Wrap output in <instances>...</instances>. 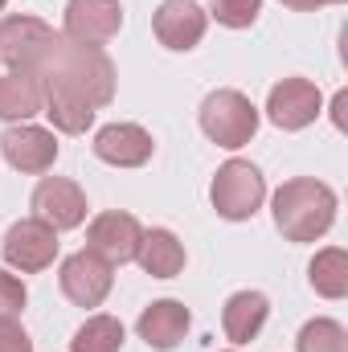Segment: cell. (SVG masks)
I'll return each instance as SVG.
<instances>
[{"label": "cell", "instance_id": "6da1fadb", "mask_svg": "<svg viewBox=\"0 0 348 352\" xmlns=\"http://www.w3.org/2000/svg\"><path fill=\"white\" fill-rule=\"evenodd\" d=\"M33 78L41 82V115H50L54 131L62 135H83L94 123V111L115 98L111 58L62 33H54V41L41 50Z\"/></svg>", "mask_w": 348, "mask_h": 352}, {"label": "cell", "instance_id": "7a4b0ae2", "mask_svg": "<svg viewBox=\"0 0 348 352\" xmlns=\"http://www.w3.org/2000/svg\"><path fill=\"white\" fill-rule=\"evenodd\" d=\"M270 213H274V226L287 242H316L336 221V192L324 180L295 176V180H283L274 188Z\"/></svg>", "mask_w": 348, "mask_h": 352}, {"label": "cell", "instance_id": "3957f363", "mask_svg": "<svg viewBox=\"0 0 348 352\" xmlns=\"http://www.w3.org/2000/svg\"><path fill=\"white\" fill-rule=\"evenodd\" d=\"M201 131L217 144V148H242L254 140L259 131V107L242 94V90H213L205 94L201 111H197Z\"/></svg>", "mask_w": 348, "mask_h": 352}, {"label": "cell", "instance_id": "277c9868", "mask_svg": "<svg viewBox=\"0 0 348 352\" xmlns=\"http://www.w3.org/2000/svg\"><path fill=\"white\" fill-rule=\"evenodd\" d=\"M209 201H213L217 217L250 221L266 201V180L250 160H226L213 176V184H209Z\"/></svg>", "mask_w": 348, "mask_h": 352}, {"label": "cell", "instance_id": "5b68a950", "mask_svg": "<svg viewBox=\"0 0 348 352\" xmlns=\"http://www.w3.org/2000/svg\"><path fill=\"white\" fill-rule=\"evenodd\" d=\"M0 254L12 270L37 274L45 266H54V258H58V230H50L37 217H21V221L8 226V234L0 242Z\"/></svg>", "mask_w": 348, "mask_h": 352}, {"label": "cell", "instance_id": "8992f818", "mask_svg": "<svg viewBox=\"0 0 348 352\" xmlns=\"http://www.w3.org/2000/svg\"><path fill=\"white\" fill-rule=\"evenodd\" d=\"M29 209L37 221H45L50 230H78L87 221V192L66 180V176H41L33 197H29Z\"/></svg>", "mask_w": 348, "mask_h": 352}, {"label": "cell", "instance_id": "52a82bcc", "mask_svg": "<svg viewBox=\"0 0 348 352\" xmlns=\"http://www.w3.org/2000/svg\"><path fill=\"white\" fill-rule=\"evenodd\" d=\"M320 107H324V94L307 78H283L279 87H270V94H266V119L279 131L312 127L320 119Z\"/></svg>", "mask_w": 348, "mask_h": 352}, {"label": "cell", "instance_id": "ba28073f", "mask_svg": "<svg viewBox=\"0 0 348 352\" xmlns=\"http://www.w3.org/2000/svg\"><path fill=\"white\" fill-rule=\"evenodd\" d=\"M123 29V4L119 0H70L66 4V25L62 37L102 50L107 41H115Z\"/></svg>", "mask_w": 348, "mask_h": 352}, {"label": "cell", "instance_id": "9c48e42d", "mask_svg": "<svg viewBox=\"0 0 348 352\" xmlns=\"http://www.w3.org/2000/svg\"><path fill=\"white\" fill-rule=\"evenodd\" d=\"M115 266L102 263L94 250H78V254H70L62 270H58V287H62V295L74 303V307H98L107 295H111V283H115V274H111Z\"/></svg>", "mask_w": 348, "mask_h": 352}, {"label": "cell", "instance_id": "30bf717a", "mask_svg": "<svg viewBox=\"0 0 348 352\" xmlns=\"http://www.w3.org/2000/svg\"><path fill=\"white\" fill-rule=\"evenodd\" d=\"M140 238H144V226L131 213H119V209L98 213L87 226V250H94L102 263H111V266L135 263Z\"/></svg>", "mask_w": 348, "mask_h": 352}, {"label": "cell", "instance_id": "8fae6325", "mask_svg": "<svg viewBox=\"0 0 348 352\" xmlns=\"http://www.w3.org/2000/svg\"><path fill=\"white\" fill-rule=\"evenodd\" d=\"M50 41H54V29L41 16H0V70L33 74V66Z\"/></svg>", "mask_w": 348, "mask_h": 352}, {"label": "cell", "instance_id": "7c38bea8", "mask_svg": "<svg viewBox=\"0 0 348 352\" xmlns=\"http://www.w3.org/2000/svg\"><path fill=\"white\" fill-rule=\"evenodd\" d=\"M209 29V12L197 4V0H164L156 12H152V33L164 50L176 54H188Z\"/></svg>", "mask_w": 348, "mask_h": 352}, {"label": "cell", "instance_id": "4fadbf2b", "mask_svg": "<svg viewBox=\"0 0 348 352\" xmlns=\"http://www.w3.org/2000/svg\"><path fill=\"white\" fill-rule=\"evenodd\" d=\"M0 152H4V160L17 168V173H50L54 168V160H58V140H54V131H45V127H33V123H17V127H8L4 135H0Z\"/></svg>", "mask_w": 348, "mask_h": 352}, {"label": "cell", "instance_id": "5bb4252c", "mask_svg": "<svg viewBox=\"0 0 348 352\" xmlns=\"http://www.w3.org/2000/svg\"><path fill=\"white\" fill-rule=\"evenodd\" d=\"M156 144L140 123H107L94 131V156L115 168H144L152 160Z\"/></svg>", "mask_w": 348, "mask_h": 352}, {"label": "cell", "instance_id": "9a60e30c", "mask_svg": "<svg viewBox=\"0 0 348 352\" xmlns=\"http://www.w3.org/2000/svg\"><path fill=\"white\" fill-rule=\"evenodd\" d=\"M135 332H140V340H144L148 349L173 352L176 344L184 340V332H188V307L176 303V299H156L152 307H144Z\"/></svg>", "mask_w": 348, "mask_h": 352}, {"label": "cell", "instance_id": "2e32d148", "mask_svg": "<svg viewBox=\"0 0 348 352\" xmlns=\"http://www.w3.org/2000/svg\"><path fill=\"white\" fill-rule=\"evenodd\" d=\"M266 316H270V299L262 291H234L221 307V328L234 344H250L262 332Z\"/></svg>", "mask_w": 348, "mask_h": 352}, {"label": "cell", "instance_id": "e0dca14e", "mask_svg": "<svg viewBox=\"0 0 348 352\" xmlns=\"http://www.w3.org/2000/svg\"><path fill=\"white\" fill-rule=\"evenodd\" d=\"M135 263L144 266V274H152V278H176L184 270V246H180V238H176L173 230L152 226L140 238Z\"/></svg>", "mask_w": 348, "mask_h": 352}, {"label": "cell", "instance_id": "ac0fdd59", "mask_svg": "<svg viewBox=\"0 0 348 352\" xmlns=\"http://www.w3.org/2000/svg\"><path fill=\"white\" fill-rule=\"evenodd\" d=\"M41 115V82L29 70H0V119L29 123Z\"/></svg>", "mask_w": 348, "mask_h": 352}, {"label": "cell", "instance_id": "d6986e66", "mask_svg": "<svg viewBox=\"0 0 348 352\" xmlns=\"http://www.w3.org/2000/svg\"><path fill=\"white\" fill-rule=\"evenodd\" d=\"M307 283H312V291L324 295V299H345L348 295V254L340 246L320 250V254L312 258V266H307Z\"/></svg>", "mask_w": 348, "mask_h": 352}, {"label": "cell", "instance_id": "ffe728a7", "mask_svg": "<svg viewBox=\"0 0 348 352\" xmlns=\"http://www.w3.org/2000/svg\"><path fill=\"white\" fill-rule=\"evenodd\" d=\"M119 349H123V324L115 316H90L70 340V352H119Z\"/></svg>", "mask_w": 348, "mask_h": 352}, {"label": "cell", "instance_id": "44dd1931", "mask_svg": "<svg viewBox=\"0 0 348 352\" xmlns=\"http://www.w3.org/2000/svg\"><path fill=\"white\" fill-rule=\"evenodd\" d=\"M295 349L299 352H348V332L336 320L320 316V320H307V324L299 328Z\"/></svg>", "mask_w": 348, "mask_h": 352}, {"label": "cell", "instance_id": "7402d4cb", "mask_svg": "<svg viewBox=\"0 0 348 352\" xmlns=\"http://www.w3.org/2000/svg\"><path fill=\"white\" fill-rule=\"evenodd\" d=\"M262 12V0H213L209 16L226 29H250Z\"/></svg>", "mask_w": 348, "mask_h": 352}, {"label": "cell", "instance_id": "603a6c76", "mask_svg": "<svg viewBox=\"0 0 348 352\" xmlns=\"http://www.w3.org/2000/svg\"><path fill=\"white\" fill-rule=\"evenodd\" d=\"M25 299H29L25 283L0 266V320H17V316L25 311Z\"/></svg>", "mask_w": 348, "mask_h": 352}, {"label": "cell", "instance_id": "cb8c5ba5", "mask_svg": "<svg viewBox=\"0 0 348 352\" xmlns=\"http://www.w3.org/2000/svg\"><path fill=\"white\" fill-rule=\"evenodd\" d=\"M0 352H33L29 332L17 320H0Z\"/></svg>", "mask_w": 348, "mask_h": 352}, {"label": "cell", "instance_id": "d4e9b609", "mask_svg": "<svg viewBox=\"0 0 348 352\" xmlns=\"http://www.w3.org/2000/svg\"><path fill=\"white\" fill-rule=\"evenodd\" d=\"M279 4H287V8H295V12H312V8H324V4H345V0H279Z\"/></svg>", "mask_w": 348, "mask_h": 352}, {"label": "cell", "instance_id": "484cf974", "mask_svg": "<svg viewBox=\"0 0 348 352\" xmlns=\"http://www.w3.org/2000/svg\"><path fill=\"white\" fill-rule=\"evenodd\" d=\"M0 8H4V0H0Z\"/></svg>", "mask_w": 348, "mask_h": 352}]
</instances>
